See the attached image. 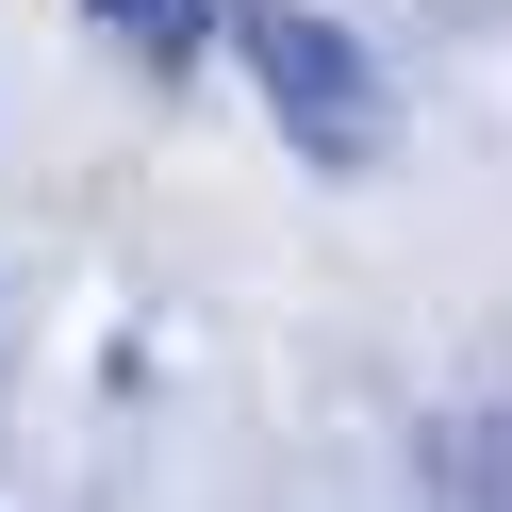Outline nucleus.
I'll return each mask as SVG.
<instances>
[{
    "mask_svg": "<svg viewBox=\"0 0 512 512\" xmlns=\"http://www.w3.org/2000/svg\"><path fill=\"white\" fill-rule=\"evenodd\" d=\"M232 50H248L265 116L314 149V166H364V149H380V67L331 34V17H298V0H248V17H232Z\"/></svg>",
    "mask_w": 512,
    "mask_h": 512,
    "instance_id": "1",
    "label": "nucleus"
},
{
    "mask_svg": "<svg viewBox=\"0 0 512 512\" xmlns=\"http://www.w3.org/2000/svg\"><path fill=\"white\" fill-rule=\"evenodd\" d=\"M83 17H116V34H133V50H166V67L199 50V0H83Z\"/></svg>",
    "mask_w": 512,
    "mask_h": 512,
    "instance_id": "2",
    "label": "nucleus"
}]
</instances>
